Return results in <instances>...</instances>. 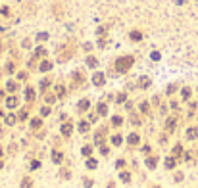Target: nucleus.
Masks as SVG:
<instances>
[{
  "label": "nucleus",
  "instance_id": "9",
  "mask_svg": "<svg viewBox=\"0 0 198 188\" xmlns=\"http://www.w3.org/2000/svg\"><path fill=\"white\" fill-rule=\"evenodd\" d=\"M71 123H65V125H62V134H64V136H69V134H71Z\"/></svg>",
  "mask_w": 198,
  "mask_h": 188
},
{
  "label": "nucleus",
  "instance_id": "20",
  "mask_svg": "<svg viewBox=\"0 0 198 188\" xmlns=\"http://www.w3.org/2000/svg\"><path fill=\"white\" fill-rule=\"evenodd\" d=\"M79 131H81V133H87L88 131V123L87 121H81V123H79Z\"/></svg>",
  "mask_w": 198,
  "mask_h": 188
},
{
  "label": "nucleus",
  "instance_id": "11",
  "mask_svg": "<svg viewBox=\"0 0 198 188\" xmlns=\"http://www.w3.org/2000/svg\"><path fill=\"white\" fill-rule=\"evenodd\" d=\"M187 136H189V138H196L198 136V129L196 127H190L189 131H187Z\"/></svg>",
  "mask_w": 198,
  "mask_h": 188
},
{
  "label": "nucleus",
  "instance_id": "35",
  "mask_svg": "<svg viewBox=\"0 0 198 188\" xmlns=\"http://www.w3.org/2000/svg\"><path fill=\"white\" fill-rule=\"evenodd\" d=\"M8 90H15V83H14V81H10V83H8Z\"/></svg>",
  "mask_w": 198,
  "mask_h": 188
},
{
  "label": "nucleus",
  "instance_id": "27",
  "mask_svg": "<svg viewBox=\"0 0 198 188\" xmlns=\"http://www.w3.org/2000/svg\"><path fill=\"white\" fill-rule=\"evenodd\" d=\"M54 100H56V96H54V94H46V104H52Z\"/></svg>",
  "mask_w": 198,
  "mask_h": 188
},
{
  "label": "nucleus",
  "instance_id": "3",
  "mask_svg": "<svg viewBox=\"0 0 198 188\" xmlns=\"http://www.w3.org/2000/svg\"><path fill=\"white\" fill-rule=\"evenodd\" d=\"M156 165H158V156H150L146 159V167L148 169H156Z\"/></svg>",
  "mask_w": 198,
  "mask_h": 188
},
{
  "label": "nucleus",
  "instance_id": "18",
  "mask_svg": "<svg viewBox=\"0 0 198 188\" xmlns=\"http://www.w3.org/2000/svg\"><path fill=\"white\" fill-rule=\"evenodd\" d=\"M121 140H123V138H121L119 134H114V136H112V142H114V146H119Z\"/></svg>",
  "mask_w": 198,
  "mask_h": 188
},
{
  "label": "nucleus",
  "instance_id": "25",
  "mask_svg": "<svg viewBox=\"0 0 198 188\" xmlns=\"http://www.w3.org/2000/svg\"><path fill=\"white\" fill-rule=\"evenodd\" d=\"M81 152H83V156H91V152H92V146H85V148H83V150H81Z\"/></svg>",
  "mask_w": 198,
  "mask_h": 188
},
{
  "label": "nucleus",
  "instance_id": "43",
  "mask_svg": "<svg viewBox=\"0 0 198 188\" xmlns=\"http://www.w3.org/2000/svg\"><path fill=\"white\" fill-rule=\"evenodd\" d=\"M2 167H4V161H2V159H0V169H2Z\"/></svg>",
  "mask_w": 198,
  "mask_h": 188
},
{
  "label": "nucleus",
  "instance_id": "2",
  "mask_svg": "<svg viewBox=\"0 0 198 188\" xmlns=\"http://www.w3.org/2000/svg\"><path fill=\"white\" fill-rule=\"evenodd\" d=\"M127 142H129V144H131V146H137V144H138V142H140V136H138V134H137V133H131V134H129V136H127Z\"/></svg>",
  "mask_w": 198,
  "mask_h": 188
},
{
  "label": "nucleus",
  "instance_id": "22",
  "mask_svg": "<svg viewBox=\"0 0 198 188\" xmlns=\"http://www.w3.org/2000/svg\"><path fill=\"white\" fill-rule=\"evenodd\" d=\"M69 177H71V175H69V171H67V169H65V171L62 169V171H60V179H65V180H67Z\"/></svg>",
  "mask_w": 198,
  "mask_h": 188
},
{
  "label": "nucleus",
  "instance_id": "21",
  "mask_svg": "<svg viewBox=\"0 0 198 188\" xmlns=\"http://www.w3.org/2000/svg\"><path fill=\"white\" fill-rule=\"evenodd\" d=\"M41 125H42L41 119H31V127H33V129H39Z\"/></svg>",
  "mask_w": 198,
  "mask_h": 188
},
{
  "label": "nucleus",
  "instance_id": "24",
  "mask_svg": "<svg viewBox=\"0 0 198 188\" xmlns=\"http://www.w3.org/2000/svg\"><path fill=\"white\" fill-rule=\"evenodd\" d=\"M27 100H35V90L33 88H27Z\"/></svg>",
  "mask_w": 198,
  "mask_h": 188
},
{
  "label": "nucleus",
  "instance_id": "14",
  "mask_svg": "<svg viewBox=\"0 0 198 188\" xmlns=\"http://www.w3.org/2000/svg\"><path fill=\"white\" fill-rule=\"evenodd\" d=\"M140 38H143V33L140 31H133L131 33V41H140Z\"/></svg>",
  "mask_w": 198,
  "mask_h": 188
},
{
  "label": "nucleus",
  "instance_id": "36",
  "mask_svg": "<svg viewBox=\"0 0 198 188\" xmlns=\"http://www.w3.org/2000/svg\"><path fill=\"white\" fill-rule=\"evenodd\" d=\"M181 150H183L181 146H175V148H173V154H175V156H179V154H181Z\"/></svg>",
  "mask_w": 198,
  "mask_h": 188
},
{
  "label": "nucleus",
  "instance_id": "23",
  "mask_svg": "<svg viewBox=\"0 0 198 188\" xmlns=\"http://www.w3.org/2000/svg\"><path fill=\"white\" fill-rule=\"evenodd\" d=\"M87 64L91 65V67H96V65H98V60H96V58H88V60H87Z\"/></svg>",
  "mask_w": 198,
  "mask_h": 188
},
{
  "label": "nucleus",
  "instance_id": "1",
  "mask_svg": "<svg viewBox=\"0 0 198 188\" xmlns=\"http://www.w3.org/2000/svg\"><path fill=\"white\" fill-rule=\"evenodd\" d=\"M133 65V58L131 56H123V58H117V62H115V67H117V71L119 73H123V71H127V69Z\"/></svg>",
  "mask_w": 198,
  "mask_h": 188
},
{
  "label": "nucleus",
  "instance_id": "15",
  "mask_svg": "<svg viewBox=\"0 0 198 188\" xmlns=\"http://www.w3.org/2000/svg\"><path fill=\"white\" fill-rule=\"evenodd\" d=\"M166 167L167 169H173V167H175V157H167L166 159Z\"/></svg>",
  "mask_w": 198,
  "mask_h": 188
},
{
  "label": "nucleus",
  "instance_id": "5",
  "mask_svg": "<svg viewBox=\"0 0 198 188\" xmlns=\"http://www.w3.org/2000/svg\"><path fill=\"white\" fill-rule=\"evenodd\" d=\"M92 83L96 85V87H102V85H104V75H102V73H94V77H92Z\"/></svg>",
  "mask_w": 198,
  "mask_h": 188
},
{
  "label": "nucleus",
  "instance_id": "4",
  "mask_svg": "<svg viewBox=\"0 0 198 188\" xmlns=\"http://www.w3.org/2000/svg\"><path fill=\"white\" fill-rule=\"evenodd\" d=\"M35 186V182H33L31 177H23L21 179V188H33Z\"/></svg>",
  "mask_w": 198,
  "mask_h": 188
},
{
  "label": "nucleus",
  "instance_id": "10",
  "mask_svg": "<svg viewBox=\"0 0 198 188\" xmlns=\"http://www.w3.org/2000/svg\"><path fill=\"white\" fill-rule=\"evenodd\" d=\"M98 167V161L94 159V157H88L87 159V169H96Z\"/></svg>",
  "mask_w": 198,
  "mask_h": 188
},
{
  "label": "nucleus",
  "instance_id": "16",
  "mask_svg": "<svg viewBox=\"0 0 198 188\" xmlns=\"http://www.w3.org/2000/svg\"><path fill=\"white\" fill-rule=\"evenodd\" d=\"M98 113H100V115H106L108 113V106L106 104H98Z\"/></svg>",
  "mask_w": 198,
  "mask_h": 188
},
{
  "label": "nucleus",
  "instance_id": "45",
  "mask_svg": "<svg viewBox=\"0 0 198 188\" xmlns=\"http://www.w3.org/2000/svg\"><path fill=\"white\" fill-rule=\"evenodd\" d=\"M0 117H2V110H0Z\"/></svg>",
  "mask_w": 198,
  "mask_h": 188
},
{
  "label": "nucleus",
  "instance_id": "31",
  "mask_svg": "<svg viewBox=\"0 0 198 188\" xmlns=\"http://www.w3.org/2000/svg\"><path fill=\"white\" fill-rule=\"evenodd\" d=\"M183 180V173H175V182H181Z\"/></svg>",
  "mask_w": 198,
  "mask_h": 188
},
{
  "label": "nucleus",
  "instance_id": "30",
  "mask_svg": "<svg viewBox=\"0 0 198 188\" xmlns=\"http://www.w3.org/2000/svg\"><path fill=\"white\" fill-rule=\"evenodd\" d=\"M48 85H50V81H48V79H42V81H41V87H42V88H46Z\"/></svg>",
  "mask_w": 198,
  "mask_h": 188
},
{
  "label": "nucleus",
  "instance_id": "13",
  "mask_svg": "<svg viewBox=\"0 0 198 188\" xmlns=\"http://www.w3.org/2000/svg\"><path fill=\"white\" fill-rule=\"evenodd\" d=\"M87 108H88V100H81V102H79V106H77L79 111H85Z\"/></svg>",
  "mask_w": 198,
  "mask_h": 188
},
{
  "label": "nucleus",
  "instance_id": "12",
  "mask_svg": "<svg viewBox=\"0 0 198 188\" xmlns=\"http://www.w3.org/2000/svg\"><path fill=\"white\" fill-rule=\"evenodd\" d=\"M6 106H8V108H15V106H18V100H15V96H10L8 100H6Z\"/></svg>",
  "mask_w": 198,
  "mask_h": 188
},
{
  "label": "nucleus",
  "instance_id": "29",
  "mask_svg": "<svg viewBox=\"0 0 198 188\" xmlns=\"http://www.w3.org/2000/svg\"><path fill=\"white\" fill-rule=\"evenodd\" d=\"M83 184H85V188H91V186H92V184H94V182H92L91 179H85V180H83Z\"/></svg>",
  "mask_w": 198,
  "mask_h": 188
},
{
  "label": "nucleus",
  "instance_id": "17",
  "mask_svg": "<svg viewBox=\"0 0 198 188\" xmlns=\"http://www.w3.org/2000/svg\"><path fill=\"white\" fill-rule=\"evenodd\" d=\"M50 69H52L50 62H42V64H41V71H50Z\"/></svg>",
  "mask_w": 198,
  "mask_h": 188
},
{
  "label": "nucleus",
  "instance_id": "41",
  "mask_svg": "<svg viewBox=\"0 0 198 188\" xmlns=\"http://www.w3.org/2000/svg\"><path fill=\"white\" fill-rule=\"evenodd\" d=\"M140 110H143V111H144V113H146V111H148V104H146V102H144V104H143V106H140Z\"/></svg>",
  "mask_w": 198,
  "mask_h": 188
},
{
  "label": "nucleus",
  "instance_id": "40",
  "mask_svg": "<svg viewBox=\"0 0 198 188\" xmlns=\"http://www.w3.org/2000/svg\"><path fill=\"white\" fill-rule=\"evenodd\" d=\"M152 60H160V52H152Z\"/></svg>",
  "mask_w": 198,
  "mask_h": 188
},
{
  "label": "nucleus",
  "instance_id": "28",
  "mask_svg": "<svg viewBox=\"0 0 198 188\" xmlns=\"http://www.w3.org/2000/svg\"><path fill=\"white\" fill-rule=\"evenodd\" d=\"M31 169H39V167H41V161H31Z\"/></svg>",
  "mask_w": 198,
  "mask_h": 188
},
{
  "label": "nucleus",
  "instance_id": "44",
  "mask_svg": "<svg viewBox=\"0 0 198 188\" xmlns=\"http://www.w3.org/2000/svg\"><path fill=\"white\" fill-rule=\"evenodd\" d=\"M152 188H161V186H152Z\"/></svg>",
  "mask_w": 198,
  "mask_h": 188
},
{
  "label": "nucleus",
  "instance_id": "6",
  "mask_svg": "<svg viewBox=\"0 0 198 188\" xmlns=\"http://www.w3.org/2000/svg\"><path fill=\"white\" fill-rule=\"evenodd\" d=\"M119 180L129 184L131 182V173H129V171H121V173H119Z\"/></svg>",
  "mask_w": 198,
  "mask_h": 188
},
{
  "label": "nucleus",
  "instance_id": "19",
  "mask_svg": "<svg viewBox=\"0 0 198 188\" xmlns=\"http://www.w3.org/2000/svg\"><path fill=\"white\" fill-rule=\"evenodd\" d=\"M125 165H127V161H125V159H123V157H119V159L115 161V167H117V169H123V167H125Z\"/></svg>",
  "mask_w": 198,
  "mask_h": 188
},
{
  "label": "nucleus",
  "instance_id": "34",
  "mask_svg": "<svg viewBox=\"0 0 198 188\" xmlns=\"http://www.w3.org/2000/svg\"><path fill=\"white\" fill-rule=\"evenodd\" d=\"M175 85H169V87H167V94H171V92H175Z\"/></svg>",
  "mask_w": 198,
  "mask_h": 188
},
{
  "label": "nucleus",
  "instance_id": "7",
  "mask_svg": "<svg viewBox=\"0 0 198 188\" xmlns=\"http://www.w3.org/2000/svg\"><path fill=\"white\" fill-rule=\"evenodd\" d=\"M62 159H64V154L62 152H52V161L54 163H62Z\"/></svg>",
  "mask_w": 198,
  "mask_h": 188
},
{
  "label": "nucleus",
  "instance_id": "42",
  "mask_svg": "<svg viewBox=\"0 0 198 188\" xmlns=\"http://www.w3.org/2000/svg\"><path fill=\"white\" fill-rule=\"evenodd\" d=\"M106 188H115V182H108V184H106Z\"/></svg>",
  "mask_w": 198,
  "mask_h": 188
},
{
  "label": "nucleus",
  "instance_id": "39",
  "mask_svg": "<svg viewBox=\"0 0 198 188\" xmlns=\"http://www.w3.org/2000/svg\"><path fill=\"white\" fill-rule=\"evenodd\" d=\"M125 98H127V96H125V94H119V96H117V102H119V104H121V102H125Z\"/></svg>",
  "mask_w": 198,
  "mask_h": 188
},
{
  "label": "nucleus",
  "instance_id": "33",
  "mask_svg": "<svg viewBox=\"0 0 198 188\" xmlns=\"http://www.w3.org/2000/svg\"><path fill=\"white\" fill-rule=\"evenodd\" d=\"M37 38H39V41H46V38H48V35H46V33H41Z\"/></svg>",
  "mask_w": 198,
  "mask_h": 188
},
{
  "label": "nucleus",
  "instance_id": "26",
  "mask_svg": "<svg viewBox=\"0 0 198 188\" xmlns=\"http://www.w3.org/2000/svg\"><path fill=\"white\" fill-rule=\"evenodd\" d=\"M15 123V117L14 115H8V117H6V125H14Z\"/></svg>",
  "mask_w": 198,
  "mask_h": 188
},
{
  "label": "nucleus",
  "instance_id": "32",
  "mask_svg": "<svg viewBox=\"0 0 198 188\" xmlns=\"http://www.w3.org/2000/svg\"><path fill=\"white\" fill-rule=\"evenodd\" d=\"M190 96V90H189V88H185V90H183V98H185V100H187V98H189Z\"/></svg>",
  "mask_w": 198,
  "mask_h": 188
},
{
  "label": "nucleus",
  "instance_id": "37",
  "mask_svg": "<svg viewBox=\"0 0 198 188\" xmlns=\"http://www.w3.org/2000/svg\"><path fill=\"white\" fill-rule=\"evenodd\" d=\"M41 113H42V115H48V113H50V108H42Z\"/></svg>",
  "mask_w": 198,
  "mask_h": 188
},
{
  "label": "nucleus",
  "instance_id": "8",
  "mask_svg": "<svg viewBox=\"0 0 198 188\" xmlns=\"http://www.w3.org/2000/svg\"><path fill=\"white\" fill-rule=\"evenodd\" d=\"M138 87H140V88H148V87H150V79H148V77H140V79H138Z\"/></svg>",
  "mask_w": 198,
  "mask_h": 188
},
{
  "label": "nucleus",
  "instance_id": "38",
  "mask_svg": "<svg viewBox=\"0 0 198 188\" xmlns=\"http://www.w3.org/2000/svg\"><path fill=\"white\" fill-rule=\"evenodd\" d=\"M112 121H114V125H121V117H114Z\"/></svg>",
  "mask_w": 198,
  "mask_h": 188
}]
</instances>
